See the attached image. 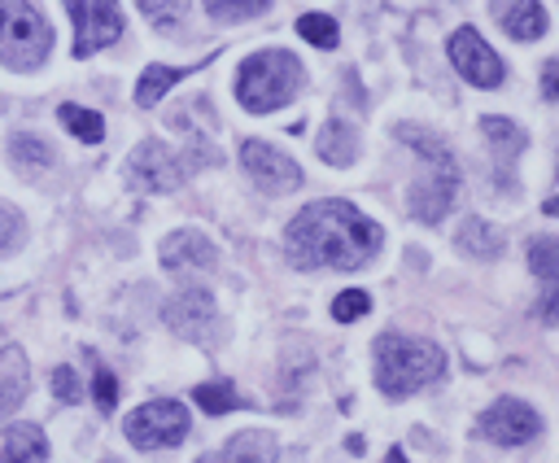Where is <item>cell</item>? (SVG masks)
<instances>
[{"label":"cell","mask_w":559,"mask_h":463,"mask_svg":"<svg viewBox=\"0 0 559 463\" xmlns=\"http://www.w3.org/2000/svg\"><path fill=\"white\" fill-rule=\"evenodd\" d=\"M454 245L463 253H472V258H498L502 253V232L493 223H485V218H463Z\"/></svg>","instance_id":"ffe728a7"},{"label":"cell","mask_w":559,"mask_h":463,"mask_svg":"<svg viewBox=\"0 0 559 463\" xmlns=\"http://www.w3.org/2000/svg\"><path fill=\"white\" fill-rule=\"evenodd\" d=\"M288 262L310 271V266H328V271H354L367 258H376L380 249V227L349 201H314L301 205L288 223L284 236Z\"/></svg>","instance_id":"6da1fadb"},{"label":"cell","mask_w":559,"mask_h":463,"mask_svg":"<svg viewBox=\"0 0 559 463\" xmlns=\"http://www.w3.org/2000/svg\"><path fill=\"white\" fill-rule=\"evenodd\" d=\"M275 459H280V446L271 432H236L227 437L223 450L201 454L197 463H275Z\"/></svg>","instance_id":"9a60e30c"},{"label":"cell","mask_w":559,"mask_h":463,"mask_svg":"<svg viewBox=\"0 0 559 463\" xmlns=\"http://www.w3.org/2000/svg\"><path fill=\"white\" fill-rule=\"evenodd\" d=\"M17 240H22V214L0 201V253H9Z\"/></svg>","instance_id":"f546056e"},{"label":"cell","mask_w":559,"mask_h":463,"mask_svg":"<svg viewBox=\"0 0 559 463\" xmlns=\"http://www.w3.org/2000/svg\"><path fill=\"white\" fill-rule=\"evenodd\" d=\"M489 13L520 44H533L546 35V9L537 0H489Z\"/></svg>","instance_id":"5bb4252c"},{"label":"cell","mask_w":559,"mask_h":463,"mask_svg":"<svg viewBox=\"0 0 559 463\" xmlns=\"http://www.w3.org/2000/svg\"><path fill=\"white\" fill-rule=\"evenodd\" d=\"M48 459V437L35 424H13L0 437V463H44Z\"/></svg>","instance_id":"e0dca14e"},{"label":"cell","mask_w":559,"mask_h":463,"mask_svg":"<svg viewBox=\"0 0 559 463\" xmlns=\"http://www.w3.org/2000/svg\"><path fill=\"white\" fill-rule=\"evenodd\" d=\"M127 441L140 446V450H166V446H179L188 437V406L175 402V397H157V402H144L127 415L122 424Z\"/></svg>","instance_id":"8992f818"},{"label":"cell","mask_w":559,"mask_h":463,"mask_svg":"<svg viewBox=\"0 0 559 463\" xmlns=\"http://www.w3.org/2000/svg\"><path fill=\"white\" fill-rule=\"evenodd\" d=\"M528 266H533V275L542 284H555L559 280V240H550V236L533 240L528 245Z\"/></svg>","instance_id":"d4e9b609"},{"label":"cell","mask_w":559,"mask_h":463,"mask_svg":"<svg viewBox=\"0 0 559 463\" xmlns=\"http://www.w3.org/2000/svg\"><path fill=\"white\" fill-rule=\"evenodd\" d=\"M52 393L61 402H79V376H74V367H57L52 371Z\"/></svg>","instance_id":"1f68e13d"},{"label":"cell","mask_w":559,"mask_h":463,"mask_svg":"<svg viewBox=\"0 0 559 463\" xmlns=\"http://www.w3.org/2000/svg\"><path fill=\"white\" fill-rule=\"evenodd\" d=\"M450 61H454V70L472 83V87H498L502 83V57L472 31V26H459L454 35H450Z\"/></svg>","instance_id":"8fae6325"},{"label":"cell","mask_w":559,"mask_h":463,"mask_svg":"<svg viewBox=\"0 0 559 463\" xmlns=\"http://www.w3.org/2000/svg\"><path fill=\"white\" fill-rule=\"evenodd\" d=\"M9 153H13L17 162H26V166H48V162H52L48 144L31 140V135H13V140H9Z\"/></svg>","instance_id":"f1b7e54d"},{"label":"cell","mask_w":559,"mask_h":463,"mask_svg":"<svg viewBox=\"0 0 559 463\" xmlns=\"http://www.w3.org/2000/svg\"><path fill=\"white\" fill-rule=\"evenodd\" d=\"M480 131H485V140L498 149V162H511V157L524 153V144H528L524 127H515L511 118H498V114H485V118H480Z\"/></svg>","instance_id":"44dd1931"},{"label":"cell","mask_w":559,"mask_h":463,"mask_svg":"<svg viewBox=\"0 0 559 463\" xmlns=\"http://www.w3.org/2000/svg\"><path fill=\"white\" fill-rule=\"evenodd\" d=\"M192 402H197L201 411H210V415H227V411L240 406L231 380H205V384H197V389H192Z\"/></svg>","instance_id":"603a6c76"},{"label":"cell","mask_w":559,"mask_h":463,"mask_svg":"<svg viewBox=\"0 0 559 463\" xmlns=\"http://www.w3.org/2000/svg\"><path fill=\"white\" fill-rule=\"evenodd\" d=\"M542 210H546V214H550V218H559V197H550V201H546V205H542Z\"/></svg>","instance_id":"e575fe53"},{"label":"cell","mask_w":559,"mask_h":463,"mask_svg":"<svg viewBox=\"0 0 559 463\" xmlns=\"http://www.w3.org/2000/svg\"><path fill=\"white\" fill-rule=\"evenodd\" d=\"M441 371H445L441 345L419 336H397V332L376 336V384L384 397H411L432 380H441Z\"/></svg>","instance_id":"7a4b0ae2"},{"label":"cell","mask_w":559,"mask_h":463,"mask_svg":"<svg viewBox=\"0 0 559 463\" xmlns=\"http://www.w3.org/2000/svg\"><path fill=\"white\" fill-rule=\"evenodd\" d=\"M271 0H205V13L218 22H240V17H258L266 13Z\"/></svg>","instance_id":"484cf974"},{"label":"cell","mask_w":559,"mask_h":463,"mask_svg":"<svg viewBox=\"0 0 559 463\" xmlns=\"http://www.w3.org/2000/svg\"><path fill=\"white\" fill-rule=\"evenodd\" d=\"M389 463H406V454L402 450H389Z\"/></svg>","instance_id":"d590c367"},{"label":"cell","mask_w":559,"mask_h":463,"mask_svg":"<svg viewBox=\"0 0 559 463\" xmlns=\"http://www.w3.org/2000/svg\"><path fill=\"white\" fill-rule=\"evenodd\" d=\"M92 393H96V406H100V411H114V402H118V380H114V371H105V367H96V380H92Z\"/></svg>","instance_id":"4dcf8cb0"},{"label":"cell","mask_w":559,"mask_h":463,"mask_svg":"<svg viewBox=\"0 0 559 463\" xmlns=\"http://www.w3.org/2000/svg\"><path fill=\"white\" fill-rule=\"evenodd\" d=\"M297 35L306 44H314V48H336V39H341V31H336V22L328 13H301L297 17Z\"/></svg>","instance_id":"cb8c5ba5"},{"label":"cell","mask_w":559,"mask_h":463,"mask_svg":"<svg viewBox=\"0 0 559 463\" xmlns=\"http://www.w3.org/2000/svg\"><path fill=\"white\" fill-rule=\"evenodd\" d=\"M542 96L546 100H559V57H550L542 66Z\"/></svg>","instance_id":"836d02e7"},{"label":"cell","mask_w":559,"mask_h":463,"mask_svg":"<svg viewBox=\"0 0 559 463\" xmlns=\"http://www.w3.org/2000/svg\"><path fill=\"white\" fill-rule=\"evenodd\" d=\"M301 83H306V70H301V61L293 52L262 48V52L240 61V70H236V100L249 114H271L280 105H288Z\"/></svg>","instance_id":"3957f363"},{"label":"cell","mask_w":559,"mask_h":463,"mask_svg":"<svg viewBox=\"0 0 559 463\" xmlns=\"http://www.w3.org/2000/svg\"><path fill=\"white\" fill-rule=\"evenodd\" d=\"M192 162H183V153H170L162 140H144L131 149V162H127V175L135 188L144 192H175L183 179H188Z\"/></svg>","instance_id":"52a82bcc"},{"label":"cell","mask_w":559,"mask_h":463,"mask_svg":"<svg viewBox=\"0 0 559 463\" xmlns=\"http://www.w3.org/2000/svg\"><path fill=\"white\" fill-rule=\"evenodd\" d=\"M52 48L48 22L26 0H0V61L13 70H35Z\"/></svg>","instance_id":"5b68a950"},{"label":"cell","mask_w":559,"mask_h":463,"mask_svg":"<svg viewBox=\"0 0 559 463\" xmlns=\"http://www.w3.org/2000/svg\"><path fill=\"white\" fill-rule=\"evenodd\" d=\"M214 262H218V249L197 227H183V232L162 240V266L166 271H210Z\"/></svg>","instance_id":"4fadbf2b"},{"label":"cell","mask_w":559,"mask_h":463,"mask_svg":"<svg viewBox=\"0 0 559 463\" xmlns=\"http://www.w3.org/2000/svg\"><path fill=\"white\" fill-rule=\"evenodd\" d=\"M140 4V13L148 17V22H157L162 31H170L183 13H188V0H135Z\"/></svg>","instance_id":"4316f807"},{"label":"cell","mask_w":559,"mask_h":463,"mask_svg":"<svg viewBox=\"0 0 559 463\" xmlns=\"http://www.w3.org/2000/svg\"><path fill=\"white\" fill-rule=\"evenodd\" d=\"M74 17V57H92L122 35L118 0H66Z\"/></svg>","instance_id":"ba28073f"},{"label":"cell","mask_w":559,"mask_h":463,"mask_svg":"<svg viewBox=\"0 0 559 463\" xmlns=\"http://www.w3.org/2000/svg\"><path fill=\"white\" fill-rule=\"evenodd\" d=\"M476 428L498 446H524V441H533L542 432V415L520 397H498L493 406L480 411Z\"/></svg>","instance_id":"30bf717a"},{"label":"cell","mask_w":559,"mask_h":463,"mask_svg":"<svg viewBox=\"0 0 559 463\" xmlns=\"http://www.w3.org/2000/svg\"><path fill=\"white\" fill-rule=\"evenodd\" d=\"M26 358H22V349L17 345H4L0 349V419L26 397Z\"/></svg>","instance_id":"d6986e66"},{"label":"cell","mask_w":559,"mask_h":463,"mask_svg":"<svg viewBox=\"0 0 559 463\" xmlns=\"http://www.w3.org/2000/svg\"><path fill=\"white\" fill-rule=\"evenodd\" d=\"M371 310V297L362 293V288H349V293H341L336 301H332V319L336 323H354V319H362Z\"/></svg>","instance_id":"83f0119b"},{"label":"cell","mask_w":559,"mask_h":463,"mask_svg":"<svg viewBox=\"0 0 559 463\" xmlns=\"http://www.w3.org/2000/svg\"><path fill=\"white\" fill-rule=\"evenodd\" d=\"M240 166H245V175L262 188V192H293V188H301V166L288 157V153H280L275 144H266V140H245L240 144Z\"/></svg>","instance_id":"9c48e42d"},{"label":"cell","mask_w":559,"mask_h":463,"mask_svg":"<svg viewBox=\"0 0 559 463\" xmlns=\"http://www.w3.org/2000/svg\"><path fill=\"white\" fill-rule=\"evenodd\" d=\"M397 140H406L424 157V179H415V188H411V214L419 223H441L445 210H450V201H454V188H459L454 153L437 135H428V131H419L411 122L397 127Z\"/></svg>","instance_id":"277c9868"},{"label":"cell","mask_w":559,"mask_h":463,"mask_svg":"<svg viewBox=\"0 0 559 463\" xmlns=\"http://www.w3.org/2000/svg\"><path fill=\"white\" fill-rule=\"evenodd\" d=\"M205 66V57L197 61V66H162V61H153V66H144V74H140V83H135V105L140 109H148V105H157L175 83H183L192 70H201Z\"/></svg>","instance_id":"2e32d148"},{"label":"cell","mask_w":559,"mask_h":463,"mask_svg":"<svg viewBox=\"0 0 559 463\" xmlns=\"http://www.w3.org/2000/svg\"><path fill=\"white\" fill-rule=\"evenodd\" d=\"M314 149H319L323 162L349 166V162L358 157V131H354L349 122H341V118H328L323 131H319V140H314Z\"/></svg>","instance_id":"ac0fdd59"},{"label":"cell","mask_w":559,"mask_h":463,"mask_svg":"<svg viewBox=\"0 0 559 463\" xmlns=\"http://www.w3.org/2000/svg\"><path fill=\"white\" fill-rule=\"evenodd\" d=\"M537 310H542V319H546V323H559V280H555V284H542Z\"/></svg>","instance_id":"d6a6232c"},{"label":"cell","mask_w":559,"mask_h":463,"mask_svg":"<svg viewBox=\"0 0 559 463\" xmlns=\"http://www.w3.org/2000/svg\"><path fill=\"white\" fill-rule=\"evenodd\" d=\"M57 118L66 122V131H70V135H79V140H87V144H100V140H105V118H100L96 109L61 105V109H57Z\"/></svg>","instance_id":"7402d4cb"},{"label":"cell","mask_w":559,"mask_h":463,"mask_svg":"<svg viewBox=\"0 0 559 463\" xmlns=\"http://www.w3.org/2000/svg\"><path fill=\"white\" fill-rule=\"evenodd\" d=\"M166 323H170L179 336L205 345V341L214 336V323H218V314H214V297H210L205 288H183L179 297L166 301Z\"/></svg>","instance_id":"7c38bea8"}]
</instances>
